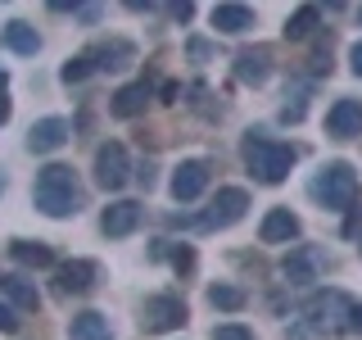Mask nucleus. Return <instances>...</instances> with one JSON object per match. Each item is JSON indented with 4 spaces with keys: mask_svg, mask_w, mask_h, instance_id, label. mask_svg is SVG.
<instances>
[{
    "mask_svg": "<svg viewBox=\"0 0 362 340\" xmlns=\"http://www.w3.org/2000/svg\"><path fill=\"white\" fill-rule=\"evenodd\" d=\"M173 264H177V272H190V268H195V254H190V249H177Z\"/></svg>",
    "mask_w": 362,
    "mask_h": 340,
    "instance_id": "nucleus-28",
    "label": "nucleus"
},
{
    "mask_svg": "<svg viewBox=\"0 0 362 340\" xmlns=\"http://www.w3.org/2000/svg\"><path fill=\"white\" fill-rule=\"evenodd\" d=\"M299 232H303V222L294 218L290 209H272L263 218V227H258V241H263V245H290Z\"/></svg>",
    "mask_w": 362,
    "mask_h": 340,
    "instance_id": "nucleus-13",
    "label": "nucleus"
},
{
    "mask_svg": "<svg viewBox=\"0 0 362 340\" xmlns=\"http://www.w3.org/2000/svg\"><path fill=\"white\" fill-rule=\"evenodd\" d=\"M68 340H113L109 317H105V313H95V309L73 313V322H68Z\"/></svg>",
    "mask_w": 362,
    "mask_h": 340,
    "instance_id": "nucleus-19",
    "label": "nucleus"
},
{
    "mask_svg": "<svg viewBox=\"0 0 362 340\" xmlns=\"http://www.w3.org/2000/svg\"><path fill=\"white\" fill-rule=\"evenodd\" d=\"M136 227H141V204L136 200H113L105 213H100V232L109 236V241H122V236H132Z\"/></svg>",
    "mask_w": 362,
    "mask_h": 340,
    "instance_id": "nucleus-10",
    "label": "nucleus"
},
{
    "mask_svg": "<svg viewBox=\"0 0 362 340\" xmlns=\"http://www.w3.org/2000/svg\"><path fill=\"white\" fill-rule=\"evenodd\" d=\"M213 340H254V332L240 322H226V327H213Z\"/></svg>",
    "mask_w": 362,
    "mask_h": 340,
    "instance_id": "nucleus-26",
    "label": "nucleus"
},
{
    "mask_svg": "<svg viewBox=\"0 0 362 340\" xmlns=\"http://www.w3.org/2000/svg\"><path fill=\"white\" fill-rule=\"evenodd\" d=\"M0 295H5L14 309H23V313H37L41 309V295H37V286H32L23 272H0Z\"/></svg>",
    "mask_w": 362,
    "mask_h": 340,
    "instance_id": "nucleus-16",
    "label": "nucleus"
},
{
    "mask_svg": "<svg viewBox=\"0 0 362 340\" xmlns=\"http://www.w3.org/2000/svg\"><path fill=\"white\" fill-rule=\"evenodd\" d=\"M245 168L254 173V181H263V186H281V181L290 177V168H294V145L286 141H272V136L263 132H249L245 136Z\"/></svg>",
    "mask_w": 362,
    "mask_h": 340,
    "instance_id": "nucleus-2",
    "label": "nucleus"
},
{
    "mask_svg": "<svg viewBox=\"0 0 362 340\" xmlns=\"http://www.w3.org/2000/svg\"><path fill=\"white\" fill-rule=\"evenodd\" d=\"M326 132L335 141H349V136H362V100H335L331 113H326Z\"/></svg>",
    "mask_w": 362,
    "mask_h": 340,
    "instance_id": "nucleus-11",
    "label": "nucleus"
},
{
    "mask_svg": "<svg viewBox=\"0 0 362 340\" xmlns=\"http://www.w3.org/2000/svg\"><path fill=\"white\" fill-rule=\"evenodd\" d=\"M0 45H5V50H14V55H37L41 50V37H37V28H32V23L9 18L5 28H0Z\"/></svg>",
    "mask_w": 362,
    "mask_h": 340,
    "instance_id": "nucleus-18",
    "label": "nucleus"
},
{
    "mask_svg": "<svg viewBox=\"0 0 362 340\" xmlns=\"http://www.w3.org/2000/svg\"><path fill=\"white\" fill-rule=\"evenodd\" d=\"M349 332H358V336H362V304H354V327H349Z\"/></svg>",
    "mask_w": 362,
    "mask_h": 340,
    "instance_id": "nucleus-31",
    "label": "nucleus"
},
{
    "mask_svg": "<svg viewBox=\"0 0 362 340\" xmlns=\"http://www.w3.org/2000/svg\"><path fill=\"white\" fill-rule=\"evenodd\" d=\"M0 191H5V181H0Z\"/></svg>",
    "mask_w": 362,
    "mask_h": 340,
    "instance_id": "nucleus-33",
    "label": "nucleus"
},
{
    "mask_svg": "<svg viewBox=\"0 0 362 340\" xmlns=\"http://www.w3.org/2000/svg\"><path fill=\"white\" fill-rule=\"evenodd\" d=\"M213 28L226 32V37H240V32L254 28V9L249 5H213Z\"/></svg>",
    "mask_w": 362,
    "mask_h": 340,
    "instance_id": "nucleus-20",
    "label": "nucleus"
},
{
    "mask_svg": "<svg viewBox=\"0 0 362 340\" xmlns=\"http://www.w3.org/2000/svg\"><path fill=\"white\" fill-rule=\"evenodd\" d=\"M354 304L358 300H349L344 290H322V295H313L308 300V322L313 327H326V332H349L354 327Z\"/></svg>",
    "mask_w": 362,
    "mask_h": 340,
    "instance_id": "nucleus-4",
    "label": "nucleus"
},
{
    "mask_svg": "<svg viewBox=\"0 0 362 340\" xmlns=\"http://www.w3.org/2000/svg\"><path fill=\"white\" fill-rule=\"evenodd\" d=\"M317 28H322V9L303 5V9H294V14L286 18V41H308Z\"/></svg>",
    "mask_w": 362,
    "mask_h": 340,
    "instance_id": "nucleus-23",
    "label": "nucleus"
},
{
    "mask_svg": "<svg viewBox=\"0 0 362 340\" xmlns=\"http://www.w3.org/2000/svg\"><path fill=\"white\" fill-rule=\"evenodd\" d=\"M209 304H213V309H222V313H240V309H245V290L218 281V286L209 290Z\"/></svg>",
    "mask_w": 362,
    "mask_h": 340,
    "instance_id": "nucleus-24",
    "label": "nucleus"
},
{
    "mask_svg": "<svg viewBox=\"0 0 362 340\" xmlns=\"http://www.w3.org/2000/svg\"><path fill=\"white\" fill-rule=\"evenodd\" d=\"M18 309H14V304H5V300H0V336H14L18 332Z\"/></svg>",
    "mask_w": 362,
    "mask_h": 340,
    "instance_id": "nucleus-27",
    "label": "nucleus"
},
{
    "mask_svg": "<svg viewBox=\"0 0 362 340\" xmlns=\"http://www.w3.org/2000/svg\"><path fill=\"white\" fill-rule=\"evenodd\" d=\"M9 113H14V105H9V96H0V128L9 123Z\"/></svg>",
    "mask_w": 362,
    "mask_h": 340,
    "instance_id": "nucleus-30",
    "label": "nucleus"
},
{
    "mask_svg": "<svg viewBox=\"0 0 362 340\" xmlns=\"http://www.w3.org/2000/svg\"><path fill=\"white\" fill-rule=\"evenodd\" d=\"M235 77H240L245 86H263L272 77V45H254V50L235 55Z\"/></svg>",
    "mask_w": 362,
    "mask_h": 340,
    "instance_id": "nucleus-12",
    "label": "nucleus"
},
{
    "mask_svg": "<svg viewBox=\"0 0 362 340\" xmlns=\"http://www.w3.org/2000/svg\"><path fill=\"white\" fill-rule=\"evenodd\" d=\"M90 64H95V73H118V68H127L136 60V45L132 41H105V45H90Z\"/></svg>",
    "mask_w": 362,
    "mask_h": 340,
    "instance_id": "nucleus-17",
    "label": "nucleus"
},
{
    "mask_svg": "<svg viewBox=\"0 0 362 340\" xmlns=\"http://www.w3.org/2000/svg\"><path fill=\"white\" fill-rule=\"evenodd\" d=\"M349 64H354V73L362 77V41H354V50H349Z\"/></svg>",
    "mask_w": 362,
    "mask_h": 340,
    "instance_id": "nucleus-29",
    "label": "nucleus"
},
{
    "mask_svg": "<svg viewBox=\"0 0 362 340\" xmlns=\"http://www.w3.org/2000/svg\"><path fill=\"white\" fill-rule=\"evenodd\" d=\"M59 145H68V123H64V118H41V123H32V132H28V150H32V154H54Z\"/></svg>",
    "mask_w": 362,
    "mask_h": 340,
    "instance_id": "nucleus-14",
    "label": "nucleus"
},
{
    "mask_svg": "<svg viewBox=\"0 0 362 340\" xmlns=\"http://www.w3.org/2000/svg\"><path fill=\"white\" fill-rule=\"evenodd\" d=\"M313 200H322L331 213L354 209V200H358V173H354V164H344V159L326 164L322 173H317V181H313Z\"/></svg>",
    "mask_w": 362,
    "mask_h": 340,
    "instance_id": "nucleus-3",
    "label": "nucleus"
},
{
    "mask_svg": "<svg viewBox=\"0 0 362 340\" xmlns=\"http://www.w3.org/2000/svg\"><path fill=\"white\" fill-rule=\"evenodd\" d=\"M9 254H14V264H23V268H59L54 264V249L45 241H9Z\"/></svg>",
    "mask_w": 362,
    "mask_h": 340,
    "instance_id": "nucleus-22",
    "label": "nucleus"
},
{
    "mask_svg": "<svg viewBox=\"0 0 362 340\" xmlns=\"http://www.w3.org/2000/svg\"><path fill=\"white\" fill-rule=\"evenodd\" d=\"M90 73H95V64H90V55H86V50H82V55H73V60L59 68V77H64L68 86H73V82H86Z\"/></svg>",
    "mask_w": 362,
    "mask_h": 340,
    "instance_id": "nucleus-25",
    "label": "nucleus"
},
{
    "mask_svg": "<svg viewBox=\"0 0 362 340\" xmlns=\"http://www.w3.org/2000/svg\"><path fill=\"white\" fill-rule=\"evenodd\" d=\"M186 322V300L181 295H150L141 304V327L150 336H163V332H177Z\"/></svg>",
    "mask_w": 362,
    "mask_h": 340,
    "instance_id": "nucleus-6",
    "label": "nucleus"
},
{
    "mask_svg": "<svg viewBox=\"0 0 362 340\" xmlns=\"http://www.w3.org/2000/svg\"><path fill=\"white\" fill-rule=\"evenodd\" d=\"M32 204L45 218H68V213H82L86 186L77 181V173L68 164H45L37 173V186H32Z\"/></svg>",
    "mask_w": 362,
    "mask_h": 340,
    "instance_id": "nucleus-1",
    "label": "nucleus"
},
{
    "mask_svg": "<svg viewBox=\"0 0 362 340\" xmlns=\"http://www.w3.org/2000/svg\"><path fill=\"white\" fill-rule=\"evenodd\" d=\"M317 268H322V254L317 249H294V254L286 259V277H290V286H308V281H317Z\"/></svg>",
    "mask_w": 362,
    "mask_h": 340,
    "instance_id": "nucleus-21",
    "label": "nucleus"
},
{
    "mask_svg": "<svg viewBox=\"0 0 362 340\" xmlns=\"http://www.w3.org/2000/svg\"><path fill=\"white\" fill-rule=\"evenodd\" d=\"M95 277H100V268L90 259H68V264L54 268V290L59 295H86L95 286Z\"/></svg>",
    "mask_w": 362,
    "mask_h": 340,
    "instance_id": "nucleus-8",
    "label": "nucleus"
},
{
    "mask_svg": "<svg viewBox=\"0 0 362 340\" xmlns=\"http://www.w3.org/2000/svg\"><path fill=\"white\" fill-rule=\"evenodd\" d=\"M358 18H362V14H358Z\"/></svg>",
    "mask_w": 362,
    "mask_h": 340,
    "instance_id": "nucleus-34",
    "label": "nucleus"
},
{
    "mask_svg": "<svg viewBox=\"0 0 362 340\" xmlns=\"http://www.w3.org/2000/svg\"><path fill=\"white\" fill-rule=\"evenodd\" d=\"M245 209H249V191L245 186H222L218 196H213V204L199 213V227H204V232H222V227L240 222Z\"/></svg>",
    "mask_w": 362,
    "mask_h": 340,
    "instance_id": "nucleus-5",
    "label": "nucleus"
},
{
    "mask_svg": "<svg viewBox=\"0 0 362 340\" xmlns=\"http://www.w3.org/2000/svg\"><path fill=\"white\" fill-rule=\"evenodd\" d=\"M132 177V159H127V145L122 141H105L95 150V186L105 191H122Z\"/></svg>",
    "mask_w": 362,
    "mask_h": 340,
    "instance_id": "nucleus-7",
    "label": "nucleus"
},
{
    "mask_svg": "<svg viewBox=\"0 0 362 340\" xmlns=\"http://www.w3.org/2000/svg\"><path fill=\"white\" fill-rule=\"evenodd\" d=\"M5 82H9V77H5V68H0V96H5Z\"/></svg>",
    "mask_w": 362,
    "mask_h": 340,
    "instance_id": "nucleus-32",
    "label": "nucleus"
},
{
    "mask_svg": "<svg viewBox=\"0 0 362 340\" xmlns=\"http://www.w3.org/2000/svg\"><path fill=\"white\" fill-rule=\"evenodd\" d=\"M145 105H150V86H145V82H127V86H118L109 96V113H113V118H141Z\"/></svg>",
    "mask_w": 362,
    "mask_h": 340,
    "instance_id": "nucleus-15",
    "label": "nucleus"
},
{
    "mask_svg": "<svg viewBox=\"0 0 362 340\" xmlns=\"http://www.w3.org/2000/svg\"><path fill=\"white\" fill-rule=\"evenodd\" d=\"M204 186H209V164H204V159H186V164H177V173H173V200L177 204L199 200Z\"/></svg>",
    "mask_w": 362,
    "mask_h": 340,
    "instance_id": "nucleus-9",
    "label": "nucleus"
}]
</instances>
